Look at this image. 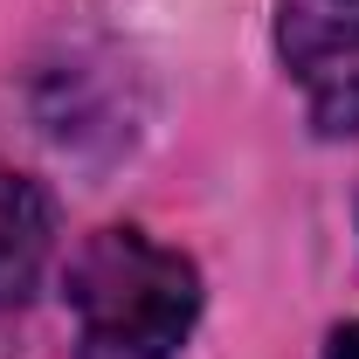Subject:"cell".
Masks as SVG:
<instances>
[{
  "instance_id": "obj_1",
  "label": "cell",
  "mask_w": 359,
  "mask_h": 359,
  "mask_svg": "<svg viewBox=\"0 0 359 359\" xmlns=\"http://www.w3.org/2000/svg\"><path fill=\"white\" fill-rule=\"evenodd\" d=\"M76 359H173L201 318V269L138 228H97L69 263Z\"/></svg>"
},
{
  "instance_id": "obj_2",
  "label": "cell",
  "mask_w": 359,
  "mask_h": 359,
  "mask_svg": "<svg viewBox=\"0 0 359 359\" xmlns=\"http://www.w3.org/2000/svg\"><path fill=\"white\" fill-rule=\"evenodd\" d=\"M48 242H55V208H48L42 180L0 166V304H21L35 290Z\"/></svg>"
},
{
  "instance_id": "obj_3",
  "label": "cell",
  "mask_w": 359,
  "mask_h": 359,
  "mask_svg": "<svg viewBox=\"0 0 359 359\" xmlns=\"http://www.w3.org/2000/svg\"><path fill=\"white\" fill-rule=\"evenodd\" d=\"M276 42L304 76L359 62V0H276Z\"/></svg>"
},
{
  "instance_id": "obj_4",
  "label": "cell",
  "mask_w": 359,
  "mask_h": 359,
  "mask_svg": "<svg viewBox=\"0 0 359 359\" xmlns=\"http://www.w3.org/2000/svg\"><path fill=\"white\" fill-rule=\"evenodd\" d=\"M311 118L318 132H359V62H339V69H318L311 76Z\"/></svg>"
},
{
  "instance_id": "obj_5",
  "label": "cell",
  "mask_w": 359,
  "mask_h": 359,
  "mask_svg": "<svg viewBox=\"0 0 359 359\" xmlns=\"http://www.w3.org/2000/svg\"><path fill=\"white\" fill-rule=\"evenodd\" d=\"M325 359H359V325H346V332H332V353Z\"/></svg>"
}]
</instances>
